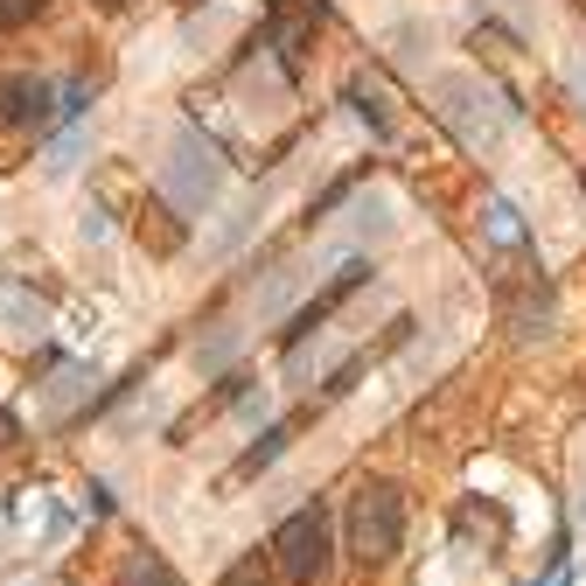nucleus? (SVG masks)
<instances>
[{
  "instance_id": "obj_5",
  "label": "nucleus",
  "mask_w": 586,
  "mask_h": 586,
  "mask_svg": "<svg viewBox=\"0 0 586 586\" xmlns=\"http://www.w3.org/2000/svg\"><path fill=\"white\" fill-rule=\"evenodd\" d=\"M363 280H370V265H363V258H342V265H335V280H329L322 293H314V301H307L301 314H293V329H286V342H293V350H301L307 335H322V322H329V314H335L342 301H350V293H357Z\"/></svg>"
},
{
  "instance_id": "obj_8",
  "label": "nucleus",
  "mask_w": 586,
  "mask_h": 586,
  "mask_svg": "<svg viewBox=\"0 0 586 586\" xmlns=\"http://www.w3.org/2000/svg\"><path fill=\"white\" fill-rule=\"evenodd\" d=\"M0 322H8V335L29 342V335H42V329H49V307L36 301L29 286H0Z\"/></svg>"
},
{
  "instance_id": "obj_15",
  "label": "nucleus",
  "mask_w": 586,
  "mask_h": 586,
  "mask_svg": "<svg viewBox=\"0 0 586 586\" xmlns=\"http://www.w3.org/2000/svg\"><path fill=\"white\" fill-rule=\"evenodd\" d=\"M538 586H573V566H566V558H551V573H545Z\"/></svg>"
},
{
  "instance_id": "obj_17",
  "label": "nucleus",
  "mask_w": 586,
  "mask_h": 586,
  "mask_svg": "<svg viewBox=\"0 0 586 586\" xmlns=\"http://www.w3.org/2000/svg\"><path fill=\"white\" fill-rule=\"evenodd\" d=\"M21 440V426H14V412H0V447H14Z\"/></svg>"
},
{
  "instance_id": "obj_7",
  "label": "nucleus",
  "mask_w": 586,
  "mask_h": 586,
  "mask_svg": "<svg viewBox=\"0 0 586 586\" xmlns=\"http://www.w3.org/2000/svg\"><path fill=\"white\" fill-rule=\"evenodd\" d=\"M482 237L496 252H530V224L517 217V203H502V196L482 203Z\"/></svg>"
},
{
  "instance_id": "obj_18",
  "label": "nucleus",
  "mask_w": 586,
  "mask_h": 586,
  "mask_svg": "<svg viewBox=\"0 0 586 586\" xmlns=\"http://www.w3.org/2000/svg\"><path fill=\"white\" fill-rule=\"evenodd\" d=\"M105 8H119V0H105Z\"/></svg>"
},
{
  "instance_id": "obj_19",
  "label": "nucleus",
  "mask_w": 586,
  "mask_h": 586,
  "mask_svg": "<svg viewBox=\"0 0 586 586\" xmlns=\"http://www.w3.org/2000/svg\"><path fill=\"white\" fill-rule=\"evenodd\" d=\"M579 489H586V475H579Z\"/></svg>"
},
{
  "instance_id": "obj_6",
  "label": "nucleus",
  "mask_w": 586,
  "mask_h": 586,
  "mask_svg": "<svg viewBox=\"0 0 586 586\" xmlns=\"http://www.w3.org/2000/svg\"><path fill=\"white\" fill-rule=\"evenodd\" d=\"M57 91H49V77H29V70H8L0 77V126H42Z\"/></svg>"
},
{
  "instance_id": "obj_1",
  "label": "nucleus",
  "mask_w": 586,
  "mask_h": 586,
  "mask_svg": "<svg viewBox=\"0 0 586 586\" xmlns=\"http://www.w3.org/2000/svg\"><path fill=\"white\" fill-rule=\"evenodd\" d=\"M398 545H406V496L391 482L357 489V502H350V558L357 566H384V558H398Z\"/></svg>"
},
{
  "instance_id": "obj_14",
  "label": "nucleus",
  "mask_w": 586,
  "mask_h": 586,
  "mask_svg": "<svg viewBox=\"0 0 586 586\" xmlns=\"http://www.w3.org/2000/svg\"><path fill=\"white\" fill-rule=\"evenodd\" d=\"M566 85H573V98H579V105H586V49H579V57H573V64H566Z\"/></svg>"
},
{
  "instance_id": "obj_4",
  "label": "nucleus",
  "mask_w": 586,
  "mask_h": 586,
  "mask_svg": "<svg viewBox=\"0 0 586 586\" xmlns=\"http://www.w3.org/2000/svg\"><path fill=\"white\" fill-rule=\"evenodd\" d=\"M168 196L182 209H203V203H217L224 189V162H217V147H203L196 133H175V154H168Z\"/></svg>"
},
{
  "instance_id": "obj_11",
  "label": "nucleus",
  "mask_w": 586,
  "mask_h": 586,
  "mask_svg": "<svg viewBox=\"0 0 586 586\" xmlns=\"http://www.w3.org/2000/svg\"><path fill=\"white\" fill-rule=\"evenodd\" d=\"M119 586H175V573L162 566V558H133V566H126V579Z\"/></svg>"
},
{
  "instance_id": "obj_2",
  "label": "nucleus",
  "mask_w": 586,
  "mask_h": 586,
  "mask_svg": "<svg viewBox=\"0 0 586 586\" xmlns=\"http://www.w3.org/2000/svg\"><path fill=\"white\" fill-rule=\"evenodd\" d=\"M433 98H440V119L461 133V147H496L502 126H510V105L482 77H433Z\"/></svg>"
},
{
  "instance_id": "obj_9",
  "label": "nucleus",
  "mask_w": 586,
  "mask_h": 586,
  "mask_svg": "<svg viewBox=\"0 0 586 586\" xmlns=\"http://www.w3.org/2000/svg\"><path fill=\"white\" fill-rule=\"evenodd\" d=\"M224 586H273V558H265V551H245V558L224 573Z\"/></svg>"
},
{
  "instance_id": "obj_16",
  "label": "nucleus",
  "mask_w": 586,
  "mask_h": 586,
  "mask_svg": "<svg viewBox=\"0 0 586 586\" xmlns=\"http://www.w3.org/2000/svg\"><path fill=\"white\" fill-rule=\"evenodd\" d=\"M29 8H42V0H0V21H21Z\"/></svg>"
},
{
  "instance_id": "obj_3",
  "label": "nucleus",
  "mask_w": 586,
  "mask_h": 586,
  "mask_svg": "<svg viewBox=\"0 0 586 586\" xmlns=\"http://www.w3.org/2000/svg\"><path fill=\"white\" fill-rule=\"evenodd\" d=\"M273 566H280L286 586H322L329 579V510H322V502L293 510L273 530Z\"/></svg>"
},
{
  "instance_id": "obj_10",
  "label": "nucleus",
  "mask_w": 586,
  "mask_h": 586,
  "mask_svg": "<svg viewBox=\"0 0 586 586\" xmlns=\"http://www.w3.org/2000/svg\"><path fill=\"white\" fill-rule=\"evenodd\" d=\"M280 447H286V426H273L258 447H245V461H237V475H258V468H273L280 461Z\"/></svg>"
},
{
  "instance_id": "obj_13",
  "label": "nucleus",
  "mask_w": 586,
  "mask_h": 586,
  "mask_svg": "<svg viewBox=\"0 0 586 586\" xmlns=\"http://www.w3.org/2000/svg\"><path fill=\"white\" fill-rule=\"evenodd\" d=\"M85 105H91V85H70V91H64V105H57V113H64V119H77V113H85Z\"/></svg>"
},
{
  "instance_id": "obj_12",
  "label": "nucleus",
  "mask_w": 586,
  "mask_h": 586,
  "mask_svg": "<svg viewBox=\"0 0 586 586\" xmlns=\"http://www.w3.org/2000/svg\"><path fill=\"white\" fill-rule=\"evenodd\" d=\"M350 105H357V113H363V126L378 133V140H384V133H391V113H384L378 98H363V85H350Z\"/></svg>"
}]
</instances>
